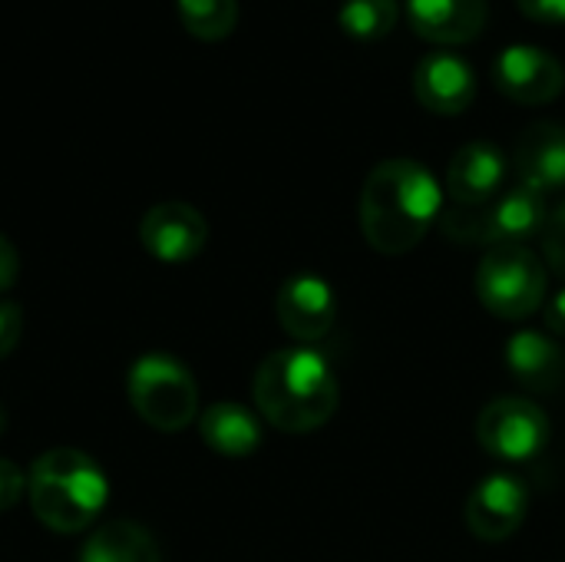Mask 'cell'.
<instances>
[{
	"label": "cell",
	"mask_w": 565,
	"mask_h": 562,
	"mask_svg": "<svg viewBox=\"0 0 565 562\" xmlns=\"http://www.w3.org/2000/svg\"><path fill=\"white\" fill-rule=\"evenodd\" d=\"M490 20L487 0H407V23L417 36L440 46L473 43Z\"/></svg>",
	"instance_id": "obj_14"
},
{
	"label": "cell",
	"mask_w": 565,
	"mask_h": 562,
	"mask_svg": "<svg viewBox=\"0 0 565 562\" xmlns=\"http://www.w3.org/2000/svg\"><path fill=\"white\" fill-rule=\"evenodd\" d=\"M199 434L218 457H232V460L252 457L262 447V421L235 401L212 404L199 417Z\"/></svg>",
	"instance_id": "obj_17"
},
{
	"label": "cell",
	"mask_w": 565,
	"mask_h": 562,
	"mask_svg": "<svg viewBox=\"0 0 565 562\" xmlns=\"http://www.w3.org/2000/svg\"><path fill=\"white\" fill-rule=\"evenodd\" d=\"M546 328L553 331V335H559V338H565V285L546 301Z\"/></svg>",
	"instance_id": "obj_26"
},
{
	"label": "cell",
	"mask_w": 565,
	"mask_h": 562,
	"mask_svg": "<svg viewBox=\"0 0 565 562\" xmlns=\"http://www.w3.org/2000/svg\"><path fill=\"white\" fill-rule=\"evenodd\" d=\"M530 513V490L513 474H490L477 484L463 507L467 530L483 543H503L520 533Z\"/></svg>",
	"instance_id": "obj_7"
},
{
	"label": "cell",
	"mask_w": 565,
	"mask_h": 562,
	"mask_svg": "<svg viewBox=\"0 0 565 562\" xmlns=\"http://www.w3.org/2000/svg\"><path fill=\"white\" fill-rule=\"evenodd\" d=\"M440 212L444 189L417 159H384L361 189V232L381 255L417 248Z\"/></svg>",
	"instance_id": "obj_1"
},
{
	"label": "cell",
	"mask_w": 565,
	"mask_h": 562,
	"mask_svg": "<svg viewBox=\"0 0 565 562\" xmlns=\"http://www.w3.org/2000/svg\"><path fill=\"white\" fill-rule=\"evenodd\" d=\"M17 272H20L17 248L7 242V235H0V291H7L17 282Z\"/></svg>",
	"instance_id": "obj_25"
},
{
	"label": "cell",
	"mask_w": 565,
	"mask_h": 562,
	"mask_svg": "<svg viewBox=\"0 0 565 562\" xmlns=\"http://www.w3.org/2000/svg\"><path fill=\"white\" fill-rule=\"evenodd\" d=\"M275 315L295 341H321L338 318L334 288L318 275H295L275 298Z\"/></svg>",
	"instance_id": "obj_10"
},
{
	"label": "cell",
	"mask_w": 565,
	"mask_h": 562,
	"mask_svg": "<svg viewBox=\"0 0 565 562\" xmlns=\"http://www.w3.org/2000/svg\"><path fill=\"white\" fill-rule=\"evenodd\" d=\"M79 562H162L156 540L129 520H113L99 527L86 543Z\"/></svg>",
	"instance_id": "obj_18"
},
{
	"label": "cell",
	"mask_w": 565,
	"mask_h": 562,
	"mask_svg": "<svg viewBox=\"0 0 565 562\" xmlns=\"http://www.w3.org/2000/svg\"><path fill=\"white\" fill-rule=\"evenodd\" d=\"M477 295L487 311L503 321H523L546 301V272L533 248H487L477 268Z\"/></svg>",
	"instance_id": "obj_5"
},
{
	"label": "cell",
	"mask_w": 565,
	"mask_h": 562,
	"mask_svg": "<svg viewBox=\"0 0 565 562\" xmlns=\"http://www.w3.org/2000/svg\"><path fill=\"white\" fill-rule=\"evenodd\" d=\"M338 20L351 40L374 43V40H384L397 26L401 7L397 0H344Z\"/></svg>",
	"instance_id": "obj_19"
},
{
	"label": "cell",
	"mask_w": 565,
	"mask_h": 562,
	"mask_svg": "<svg viewBox=\"0 0 565 562\" xmlns=\"http://www.w3.org/2000/svg\"><path fill=\"white\" fill-rule=\"evenodd\" d=\"M182 26L205 43L225 40L238 23V0H175Z\"/></svg>",
	"instance_id": "obj_20"
},
{
	"label": "cell",
	"mask_w": 565,
	"mask_h": 562,
	"mask_svg": "<svg viewBox=\"0 0 565 562\" xmlns=\"http://www.w3.org/2000/svg\"><path fill=\"white\" fill-rule=\"evenodd\" d=\"M109 497L103 467L73 447L36 457L26 474V500L33 517L53 533H83L96 523Z\"/></svg>",
	"instance_id": "obj_3"
},
{
	"label": "cell",
	"mask_w": 565,
	"mask_h": 562,
	"mask_svg": "<svg viewBox=\"0 0 565 562\" xmlns=\"http://www.w3.org/2000/svg\"><path fill=\"white\" fill-rule=\"evenodd\" d=\"M3 431H7V407L0 404V434H3Z\"/></svg>",
	"instance_id": "obj_27"
},
{
	"label": "cell",
	"mask_w": 565,
	"mask_h": 562,
	"mask_svg": "<svg viewBox=\"0 0 565 562\" xmlns=\"http://www.w3.org/2000/svg\"><path fill=\"white\" fill-rule=\"evenodd\" d=\"M414 93L424 109L437 116H457L477 99V73L457 53H430L414 70Z\"/></svg>",
	"instance_id": "obj_11"
},
{
	"label": "cell",
	"mask_w": 565,
	"mask_h": 562,
	"mask_svg": "<svg viewBox=\"0 0 565 562\" xmlns=\"http://www.w3.org/2000/svg\"><path fill=\"white\" fill-rule=\"evenodd\" d=\"M543 252H546V262L550 268L565 278V202L546 219V229H543Z\"/></svg>",
	"instance_id": "obj_21"
},
{
	"label": "cell",
	"mask_w": 565,
	"mask_h": 562,
	"mask_svg": "<svg viewBox=\"0 0 565 562\" xmlns=\"http://www.w3.org/2000/svg\"><path fill=\"white\" fill-rule=\"evenodd\" d=\"M258 414L285 434H311L338 411V381L315 348L271 351L252 384Z\"/></svg>",
	"instance_id": "obj_2"
},
{
	"label": "cell",
	"mask_w": 565,
	"mask_h": 562,
	"mask_svg": "<svg viewBox=\"0 0 565 562\" xmlns=\"http://www.w3.org/2000/svg\"><path fill=\"white\" fill-rule=\"evenodd\" d=\"M23 335V311L13 301H0V361L17 348Z\"/></svg>",
	"instance_id": "obj_23"
},
{
	"label": "cell",
	"mask_w": 565,
	"mask_h": 562,
	"mask_svg": "<svg viewBox=\"0 0 565 562\" xmlns=\"http://www.w3.org/2000/svg\"><path fill=\"white\" fill-rule=\"evenodd\" d=\"M139 238L149 255L169 265L192 262L209 242V222L189 202H159L139 222Z\"/></svg>",
	"instance_id": "obj_9"
},
{
	"label": "cell",
	"mask_w": 565,
	"mask_h": 562,
	"mask_svg": "<svg viewBox=\"0 0 565 562\" xmlns=\"http://www.w3.org/2000/svg\"><path fill=\"white\" fill-rule=\"evenodd\" d=\"M546 202L540 192L526 189V185H513L503 189L490 205H483V242L487 248H503V245H523L530 248V242L536 235H543L546 229Z\"/></svg>",
	"instance_id": "obj_13"
},
{
	"label": "cell",
	"mask_w": 565,
	"mask_h": 562,
	"mask_svg": "<svg viewBox=\"0 0 565 562\" xmlns=\"http://www.w3.org/2000/svg\"><path fill=\"white\" fill-rule=\"evenodd\" d=\"M493 86L523 106H546L565 86V66L546 50L510 46L493 60Z\"/></svg>",
	"instance_id": "obj_8"
},
{
	"label": "cell",
	"mask_w": 565,
	"mask_h": 562,
	"mask_svg": "<svg viewBox=\"0 0 565 562\" xmlns=\"http://www.w3.org/2000/svg\"><path fill=\"white\" fill-rule=\"evenodd\" d=\"M23 494H26V474L13 460L0 457V513L13 510Z\"/></svg>",
	"instance_id": "obj_22"
},
{
	"label": "cell",
	"mask_w": 565,
	"mask_h": 562,
	"mask_svg": "<svg viewBox=\"0 0 565 562\" xmlns=\"http://www.w3.org/2000/svg\"><path fill=\"white\" fill-rule=\"evenodd\" d=\"M477 441L490 457L523 464L550 444V417L536 401L497 397L477 417Z\"/></svg>",
	"instance_id": "obj_6"
},
{
	"label": "cell",
	"mask_w": 565,
	"mask_h": 562,
	"mask_svg": "<svg viewBox=\"0 0 565 562\" xmlns=\"http://www.w3.org/2000/svg\"><path fill=\"white\" fill-rule=\"evenodd\" d=\"M507 156L497 142L477 139L454 152L447 169V192L457 205H490L507 182Z\"/></svg>",
	"instance_id": "obj_12"
},
{
	"label": "cell",
	"mask_w": 565,
	"mask_h": 562,
	"mask_svg": "<svg viewBox=\"0 0 565 562\" xmlns=\"http://www.w3.org/2000/svg\"><path fill=\"white\" fill-rule=\"evenodd\" d=\"M132 411L162 434L185 431L199 414V388L189 368L169 354H142L126 378Z\"/></svg>",
	"instance_id": "obj_4"
},
{
	"label": "cell",
	"mask_w": 565,
	"mask_h": 562,
	"mask_svg": "<svg viewBox=\"0 0 565 562\" xmlns=\"http://www.w3.org/2000/svg\"><path fill=\"white\" fill-rule=\"evenodd\" d=\"M516 3L536 23H565V0H516Z\"/></svg>",
	"instance_id": "obj_24"
},
{
	"label": "cell",
	"mask_w": 565,
	"mask_h": 562,
	"mask_svg": "<svg viewBox=\"0 0 565 562\" xmlns=\"http://www.w3.org/2000/svg\"><path fill=\"white\" fill-rule=\"evenodd\" d=\"M507 368L523 388L536 394H550L565 381L563 348L540 331H516L507 341Z\"/></svg>",
	"instance_id": "obj_16"
},
{
	"label": "cell",
	"mask_w": 565,
	"mask_h": 562,
	"mask_svg": "<svg viewBox=\"0 0 565 562\" xmlns=\"http://www.w3.org/2000/svg\"><path fill=\"white\" fill-rule=\"evenodd\" d=\"M513 169L520 185L540 195L565 189V126L543 119L523 129L513 149Z\"/></svg>",
	"instance_id": "obj_15"
}]
</instances>
